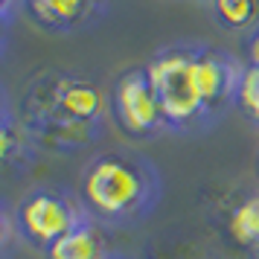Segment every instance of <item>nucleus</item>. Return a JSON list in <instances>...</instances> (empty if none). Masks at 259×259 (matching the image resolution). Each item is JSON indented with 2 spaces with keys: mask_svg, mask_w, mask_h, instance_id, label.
<instances>
[{
  "mask_svg": "<svg viewBox=\"0 0 259 259\" xmlns=\"http://www.w3.org/2000/svg\"><path fill=\"white\" fill-rule=\"evenodd\" d=\"M6 35H9V26L0 24V53H3V47H6Z\"/></svg>",
  "mask_w": 259,
  "mask_h": 259,
  "instance_id": "f3484780",
  "label": "nucleus"
},
{
  "mask_svg": "<svg viewBox=\"0 0 259 259\" xmlns=\"http://www.w3.org/2000/svg\"><path fill=\"white\" fill-rule=\"evenodd\" d=\"M111 259H125V256H111Z\"/></svg>",
  "mask_w": 259,
  "mask_h": 259,
  "instance_id": "6ab92c4d",
  "label": "nucleus"
},
{
  "mask_svg": "<svg viewBox=\"0 0 259 259\" xmlns=\"http://www.w3.org/2000/svg\"><path fill=\"white\" fill-rule=\"evenodd\" d=\"M108 9L111 0H24L21 15L44 32L76 35L99 26Z\"/></svg>",
  "mask_w": 259,
  "mask_h": 259,
  "instance_id": "0eeeda50",
  "label": "nucleus"
},
{
  "mask_svg": "<svg viewBox=\"0 0 259 259\" xmlns=\"http://www.w3.org/2000/svg\"><path fill=\"white\" fill-rule=\"evenodd\" d=\"M111 245L102 230V224L88 219L70 233H64L59 242L44 250V259H111Z\"/></svg>",
  "mask_w": 259,
  "mask_h": 259,
  "instance_id": "6e6552de",
  "label": "nucleus"
},
{
  "mask_svg": "<svg viewBox=\"0 0 259 259\" xmlns=\"http://www.w3.org/2000/svg\"><path fill=\"white\" fill-rule=\"evenodd\" d=\"M227 236L239 250L259 256V192L233 204L227 212Z\"/></svg>",
  "mask_w": 259,
  "mask_h": 259,
  "instance_id": "9d476101",
  "label": "nucleus"
},
{
  "mask_svg": "<svg viewBox=\"0 0 259 259\" xmlns=\"http://www.w3.org/2000/svg\"><path fill=\"white\" fill-rule=\"evenodd\" d=\"M88 219L91 215L79 201V195L59 187H38L15 204L18 236L41 253Z\"/></svg>",
  "mask_w": 259,
  "mask_h": 259,
  "instance_id": "20e7f679",
  "label": "nucleus"
},
{
  "mask_svg": "<svg viewBox=\"0 0 259 259\" xmlns=\"http://www.w3.org/2000/svg\"><path fill=\"white\" fill-rule=\"evenodd\" d=\"M111 117L117 122V128L122 134H128L134 140H149L163 134L166 119H163V108L160 99L154 94L152 79L143 67H131L114 82L111 91Z\"/></svg>",
  "mask_w": 259,
  "mask_h": 259,
  "instance_id": "39448f33",
  "label": "nucleus"
},
{
  "mask_svg": "<svg viewBox=\"0 0 259 259\" xmlns=\"http://www.w3.org/2000/svg\"><path fill=\"white\" fill-rule=\"evenodd\" d=\"M242 70L245 64L236 56H230L227 50L195 44V76H198V88L204 96V105L210 111L212 125L230 108H236V91H239Z\"/></svg>",
  "mask_w": 259,
  "mask_h": 259,
  "instance_id": "423d86ee",
  "label": "nucleus"
},
{
  "mask_svg": "<svg viewBox=\"0 0 259 259\" xmlns=\"http://www.w3.org/2000/svg\"><path fill=\"white\" fill-rule=\"evenodd\" d=\"M35 143L29 140L18 117L0 119V178L6 175H24L35 163Z\"/></svg>",
  "mask_w": 259,
  "mask_h": 259,
  "instance_id": "1a4fd4ad",
  "label": "nucleus"
},
{
  "mask_svg": "<svg viewBox=\"0 0 259 259\" xmlns=\"http://www.w3.org/2000/svg\"><path fill=\"white\" fill-rule=\"evenodd\" d=\"M236 111L247 122L259 125V67L245 64L242 79H239V91H236Z\"/></svg>",
  "mask_w": 259,
  "mask_h": 259,
  "instance_id": "f8f14e48",
  "label": "nucleus"
},
{
  "mask_svg": "<svg viewBox=\"0 0 259 259\" xmlns=\"http://www.w3.org/2000/svg\"><path fill=\"white\" fill-rule=\"evenodd\" d=\"M15 111L12 105H9V96H6V91H3V84H0V119H9Z\"/></svg>",
  "mask_w": 259,
  "mask_h": 259,
  "instance_id": "dca6fc26",
  "label": "nucleus"
},
{
  "mask_svg": "<svg viewBox=\"0 0 259 259\" xmlns=\"http://www.w3.org/2000/svg\"><path fill=\"white\" fill-rule=\"evenodd\" d=\"M18 236V222H15V210L6 204V201H0V253L6 250V247L12 245V239Z\"/></svg>",
  "mask_w": 259,
  "mask_h": 259,
  "instance_id": "ddd939ff",
  "label": "nucleus"
},
{
  "mask_svg": "<svg viewBox=\"0 0 259 259\" xmlns=\"http://www.w3.org/2000/svg\"><path fill=\"white\" fill-rule=\"evenodd\" d=\"M15 117L38 152L73 154L102 137L111 117V94L82 73L41 70L26 82Z\"/></svg>",
  "mask_w": 259,
  "mask_h": 259,
  "instance_id": "f257e3e1",
  "label": "nucleus"
},
{
  "mask_svg": "<svg viewBox=\"0 0 259 259\" xmlns=\"http://www.w3.org/2000/svg\"><path fill=\"white\" fill-rule=\"evenodd\" d=\"M21 9H24V0H0V24L12 26Z\"/></svg>",
  "mask_w": 259,
  "mask_h": 259,
  "instance_id": "4468645a",
  "label": "nucleus"
},
{
  "mask_svg": "<svg viewBox=\"0 0 259 259\" xmlns=\"http://www.w3.org/2000/svg\"><path fill=\"white\" fill-rule=\"evenodd\" d=\"M245 53H247V64L250 67H259V24L247 32L245 38Z\"/></svg>",
  "mask_w": 259,
  "mask_h": 259,
  "instance_id": "2eb2a0df",
  "label": "nucleus"
},
{
  "mask_svg": "<svg viewBox=\"0 0 259 259\" xmlns=\"http://www.w3.org/2000/svg\"><path fill=\"white\" fill-rule=\"evenodd\" d=\"M146 73L160 99L166 128L172 134H198L212 128L195 76V44H172L157 50L146 61Z\"/></svg>",
  "mask_w": 259,
  "mask_h": 259,
  "instance_id": "7ed1b4c3",
  "label": "nucleus"
},
{
  "mask_svg": "<svg viewBox=\"0 0 259 259\" xmlns=\"http://www.w3.org/2000/svg\"><path fill=\"white\" fill-rule=\"evenodd\" d=\"M210 9L227 32H250L259 24V0H212Z\"/></svg>",
  "mask_w": 259,
  "mask_h": 259,
  "instance_id": "9b49d317",
  "label": "nucleus"
},
{
  "mask_svg": "<svg viewBox=\"0 0 259 259\" xmlns=\"http://www.w3.org/2000/svg\"><path fill=\"white\" fill-rule=\"evenodd\" d=\"M79 201L99 224H134L163 198V178L134 149H111L91 157L79 175Z\"/></svg>",
  "mask_w": 259,
  "mask_h": 259,
  "instance_id": "f03ea898",
  "label": "nucleus"
},
{
  "mask_svg": "<svg viewBox=\"0 0 259 259\" xmlns=\"http://www.w3.org/2000/svg\"><path fill=\"white\" fill-rule=\"evenodd\" d=\"M198 3H207V6H210V3H212V0H198Z\"/></svg>",
  "mask_w": 259,
  "mask_h": 259,
  "instance_id": "a211bd4d",
  "label": "nucleus"
}]
</instances>
